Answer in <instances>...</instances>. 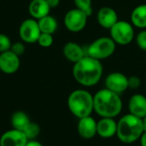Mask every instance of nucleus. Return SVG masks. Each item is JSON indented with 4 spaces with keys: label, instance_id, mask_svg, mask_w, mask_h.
Wrapping results in <instances>:
<instances>
[{
    "label": "nucleus",
    "instance_id": "7",
    "mask_svg": "<svg viewBox=\"0 0 146 146\" xmlns=\"http://www.w3.org/2000/svg\"><path fill=\"white\" fill-rule=\"evenodd\" d=\"M87 18L88 15L84 11L74 8L66 13L64 16V25L68 31L78 33L86 28Z\"/></svg>",
    "mask_w": 146,
    "mask_h": 146
},
{
    "label": "nucleus",
    "instance_id": "19",
    "mask_svg": "<svg viewBox=\"0 0 146 146\" xmlns=\"http://www.w3.org/2000/svg\"><path fill=\"white\" fill-rule=\"evenodd\" d=\"M38 23L39 29L41 33H46L53 34L57 29V21L55 17L50 15V14L37 20Z\"/></svg>",
    "mask_w": 146,
    "mask_h": 146
},
{
    "label": "nucleus",
    "instance_id": "16",
    "mask_svg": "<svg viewBox=\"0 0 146 146\" xmlns=\"http://www.w3.org/2000/svg\"><path fill=\"white\" fill-rule=\"evenodd\" d=\"M62 52L64 57L70 62H73L74 64L78 62L86 56L85 49L78 43L74 41H69L66 43L63 46Z\"/></svg>",
    "mask_w": 146,
    "mask_h": 146
},
{
    "label": "nucleus",
    "instance_id": "22",
    "mask_svg": "<svg viewBox=\"0 0 146 146\" xmlns=\"http://www.w3.org/2000/svg\"><path fill=\"white\" fill-rule=\"evenodd\" d=\"M74 5L77 9L84 11L88 16L92 13V0H74Z\"/></svg>",
    "mask_w": 146,
    "mask_h": 146
},
{
    "label": "nucleus",
    "instance_id": "1",
    "mask_svg": "<svg viewBox=\"0 0 146 146\" xmlns=\"http://www.w3.org/2000/svg\"><path fill=\"white\" fill-rule=\"evenodd\" d=\"M72 72L74 78L80 85L92 87L101 80L104 67L101 60L86 55L83 59L74 63Z\"/></svg>",
    "mask_w": 146,
    "mask_h": 146
},
{
    "label": "nucleus",
    "instance_id": "27",
    "mask_svg": "<svg viewBox=\"0 0 146 146\" xmlns=\"http://www.w3.org/2000/svg\"><path fill=\"white\" fill-rule=\"evenodd\" d=\"M141 81L140 78L137 76H132L128 77V88L131 89H137L140 86Z\"/></svg>",
    "mask_w": 146,
    "mask_h": 146
},
{
    "label": "nucleus",
    "instance_id": "9",
    "mask_svg": "<svg viewBox=\"0 0 146 146\" xmlns=\"http://www.w3.org/2000/svg\"><path fill=\"white\" fill-rule=\"evenodd\" d=\"M105 88L119 95L128 89V77L121 72H111L105 77Z\"/></svg>",
    "mask_w": 146,
    "mask_h": 146
},
{
    "label": "nucleus",
    "instance_id": "29",
    "mask_svg": "<svg viewBox=\"0 0 146 146\" xmlns=\"http://www.w3.org/2000/svg\"><path fill=\"white\" fill-rule=\"evenodd\" d=\"M25 146H43V145L40 142L37 141L36 139H32V140H28Z\"/></svg>",
    "mask_w": 146,
    "mask_h": 146
},
{
    "label": "nucleus",
    "instance_id": "15",
    "mask_svg": "<svg viewBox=\"0 0 146 146\" xmlns=\"http://www.w3.org/2000/svg\"><path fill=\"white\" fill-rule=\"evenodd\" d=\"M130 114L143 119L146 115V97L142 94L133 95L128 102Z\"/></svg>",
    "mask_w": 146,
    "mask_h": 146
},
{
    "label": "nucleus",
    "instance_id": "12",
    "mask_svg": "<svg viewBox=\"0 0 146 146\" xmlns=\"http://www.w3.org/2000/svg\"><path fill=\"white\" fill-rule=\"evenodd\" d=\"M98 122L91 115L79 119L77 131L79 135L85 139H91L97 135Z\"/></svg>",
    "mask_w": 146,
    "mask_h": 146
},
{
    "label": "nucleus",
    "instance_id": "13",
    "mask_svg": "<svg viewBox=\"0 0 146 146\" xmlns=\"http://www.w3.org/2000/svg\"><path fill=\"white\" fill-rule=\"evenodd\" d=\"M97 20L102 28L107 29H110L119 21L116 11L109 6H104L99 9L97 14Z\"/></svg>",
    "mask_w": 146,
    "mask_h": 146
},
{
    "label": "nucleus",
    "instance_id": "28",
    "mask_svg": "<svg viewBox=\"0 0 146 146\" xmlns=\"http://www.w3.org/2000/svg\"><path fill=\"white\" fill-rule=\"evenodd\" d=\"M47 2V3L49 4V6L50 7V9L52 8H56L59 5L60 1L61 0H45Z\"/></svg>",
    "mask_w": 146,
    "mask_h": 146
},
{
    "label": "nucleus",
    "instance_id": "23",
    "mask_svg": "<svg viewBox=\"0 0 146 146\" xmlns=\"http://www.w3.org/2000/svg\"><path fill=\"white\" fill-rule=\"evenodd\" d=\"M54 39L52 34H46V33H41L37 42L38 44L42 46V47H50L52 44H53Z\"/></svg>",
    "mask_w": 146,
    "mask_h": 146
},
{
    "label": "nucleus",
    "instance_id": "17",
    "mask_svg": "<svg viewBox=\"0 0 146 146\" xmlns=\"http://www.w3.org/2000/svg\"><path fill=\"white\" fill-rule=\"evenodd\" d=\"M28 11L33 18L38 20L50 14V7L45 0H32L28 6Z\"/></svg>",
    "mask_w": 146,
    "mask_h": 146
},
{
    "label": "nucleus",
    "instance_id": "11",
    "mask_svg": "<svg viewBox=\"0 0 146 146\" xmlns=\"http://www.w3.org/2000/svg\"><path fill=\"white\" fill-rule=\"evenodd\" d=\"M28 139L22 131L12 128L2 134L0 146H25Z\"/></svg>",
    "mask_w": 146,
    "mask_h": 146
},
{
    "label": "nucleus",
    "instance_id": "10",
    "mask_svg": "<svg viewBox=\"0 0 146 146\" xmlns=\"http://www.w3.org/2000/svg\"><path fill=\"white\" fill-rule=\"evenodd\" d=\"M20 65V57L10 50L0 53V71L2 72L14 74L19 70Z\"/></svg>",
    "mask_w": 146,
    "mask_h": 146
},
{
    "label": "nucleus",
    "instance_id": "18",
    "mask_svg": "<svg viewBox=\"0 0 146 146\" xmlns=\"http://www.w3.org/2000/svg\"><path fill=\"white\" fill-rule=\"evenodd\" d=\"M131 23L133 27L146 28V4L136 6L131 13Z\"/></svg>",
    "mask_w": 146,
    "mask_h": 146
},
{
    "label": "nucleus",
    "instance_id": "25",
    "mask_svg": "<svg viewBox=\"0 0 146 146\" xmlns=\"http://www.w3.org/2000/svg\"><path fill=\"white\" fill-rule=\"evenodd\" d=\"M136 42L137 45L139 46V47L140 49H142L143 51L146 52V30L143 29L142 31H140L137 36H136Z\"/></svg>",
    "mask_w": 146,
    "mask_h": 146
},
{
    "label": "nucleus",
    "instance_id": "24",
    "mask_svg": "<svg viewBox=\"0 0 146 146\" xmlns=\"http://www.w3.org/2000/svg\"><path fill=\"white\" fill-rule=\"evenodd\" d=\"M12 46V42L9 37L4 34H0V53L9 51Z\"/></svg>",
    "mask_w": 146,
    "mask_h": 146
},
{
    "label": "nucleus",
    "instance_id": "26",
    "mask_svg": "<svg viewBox=\"0 0 146 146\" xmlns=\"http://www.w3.org/2000/svg\"><path fill=\"white\" fill-rule=\"evenodd\" d=\"M10 51L13 52L15 54H16L17 56H21V54H23V52H25V46L22 42L20 41H16L15 43H12Z\"/></svg>",
    "mask_w": 146,
    "mask_h": 146
},
{
    "label": "nucleus",
    "instance_id": "2",
    "mask_svg": "<svg viewBox=\"0 0 146 146\" xmlns=\"http://www.w3.org/2000/svg\"><path fill=\"white\" fill-rule=\"evenodd\" d=\"M93 108L101 117L115 118L122 110V101L119 94L104 88L93 96Z\"/></svg>",
    "mask_w": 146,
    "mask_h": 146
},
{
    "label": "nucleus",
    "instance_id": "6",
    "mask_svg": "<svg viewBox=\"0 0 146 146\" xmlns=\"http://www.w3.org/2000/svg\"><path fill=\"white\" fill-rule=\"evenodd\" d=\"M110 37L116 45L126 46L134 39V28L131 22L119 20L110 29Z\"/></svg>",
    "mask_w": 146,
    "mask_h": 146
},
{
    "label": "nucleus",
    "instance_id": "20",
    "mask_svg": "<svg viewBox=\"0 0 146 146\" xmlns=\"http://www.w3.org/2000/svg\"><path fill=\"white\" fill-rule=\"evenodd\" d=\"M30 119L28 117V115L22 111H16L15 112L10 119V123L13 128L20 130V131H23L24 128L28 125V123L30 122Z\"/></svg>",
    "mask_w": 146,
    "mask_h": 146
},
{
    "label": "nucleus",
    "instance_id": "3",
    "mask_svg": "<svg viewBox=\"0 0 146 146\" xmlns=\"http://www.w3.org/2000/svg\"><path fill=\"white\" fill-rule=\"evenodd\" d=\"M145 132L143 120L132 114L122 116L117 122L116 136L124 144L130 145L140 139Z\"/></svg>",
    "mask_w": 146,
    "mask_h": 146
},
{
    "label": "nucleus",
    "instance_id": "31",
    "mask_svg": "<svg viewBox=\"0 0 146 146\" xmlns=\"http://www.w3.org/2000/svg\"><path fill=\"white\" fill-rule=\"evenodd\" d=\"M142 120H143V125H144V129H145V131H146V115L142 119Z\"/></svg>",
    "mask_w": 146,
    "mask_h": 146
},
{
    "label": "nucleus",
    "instance_id": "14",
    "mask_svg": "<svg viewBox=\"0 0 146 146\" xmlns=\"http://www.w3.org/2000/svg\"><path fill=\"white\" fill-rule=\"evenodd\" d=\"M117 122L114 118L102 117L97 124V134L103 139H110L116 135Z\"/></svg>",
    "mask_w": 146,
    "mask_h": 146
},
{
    "label": "nucleus",
    "instance_id": "5",
    "mask_svg": "<svg viewBox=\"0 0 146 146\" xmlns=\"http://www.w3.org/2000/svg\"><path fill=\"white\" fill-rule=\"evenodd\" d=\"M116 48L115 42L111 37H99L93 40L86 48V55L98 60L111 57Z\"/></svg>",
    "mask_w": 146,
    "mask_h": 146
},
{
    "label": "nucleus",
    "instance_id": "21",
    "mask_svg": "<svg viewBox=\"0 0 146 146\" xmlns=\"http://www.w3.org/2000/svg\"><path fill=\"white\" fill-rule=\"evenodd\" d=\"M22 132L28 140L35 139L40 133V126L38 123L30 121Z\"/></svg>",
    "mask_w": 146,
    "mask_h": 146
},
{
    "label": "nucleus",
    "instance_id": "8",
    "mask_svg": "<svg viewBox=\"0 0 146 146\" xmlns=\"http://www.w3.org/2000/svg\"><path fill=\"white\" fill-rule=\"evenodd\" d=\"M41 31L38 27V21L34 18L24 20L19 28V34L22 41L28 44L37 42Z\"/></svg>",
    "mask_w": 146,
    "mask_h": 146
},
{
    "label": "nucleus",
    "instance_id": "30",
    "mask_svg": "<svg viewBox=\"0 0 146 146\" xmlns=\"http://www.w3.org/2000/svg\"><path fill=\"white\" fill-rule=\"evenodd\" d=\"M140 145L141 146H146V131H145L140 137Z\"/></svg>",
    "mask_w": 146,
    "mask_h": 146
},
{
    "label": "nucleus",
    "instance_id": "4",
    "mask_svg": "<svg viewBox=\"0 0 146 146\" xmlns=\"http://www.w3.org/2000/svg\"><path fill=\"white\" fill-rule=\"evenodd\" d=\"M68 107L69 111L79 119L89 116L94 111L93 96L86 89H75L68 96Z\"/></svg>",
    "mask_w": 146,
    "mask_h": 146
}]
</instances>
